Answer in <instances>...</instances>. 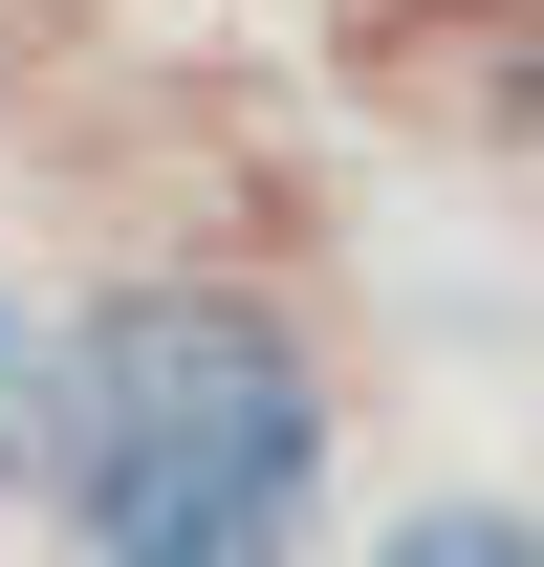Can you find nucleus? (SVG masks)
<instances>
[{
    "mask_svg": "<svg viewBox=\"0 0 544 567\" xmlns=\"http://www.w3.org/2000/svg\"><path fill=\"white\" fill-rule=\"evenodd\" d=\"M44 458L109 567H283L327 502V371L218 284H132L44 350Z\"/></svg>",
    "mask_w": 544,
    "mask_h": 567,
    "instance_id": "1",
    "label": "nucleus"
},
{
    "mask_svg": "<svg viewBox=\"0 0 544 567\" xmlns=\"http://www.w3.org/2000/svg\"><path fill=\"white\" fill-rule=\"evenodd\" d=\"M370 567H544V546H523V524H501V502H414V524H393V546H370Z\"/></svg>",
    "mask_w": 544,
    "mask_h": 567,
    "instance_id": "2",
    "label": "nucleus"
},
{
    "mask_svg": "<svg viewBox=\"0 0 544 567\" xmlns=\"http://www.w3.org/2000/svg\"><path fill=\"white\" fill-rule=\"evenodd\" d=\"M44 350H66V328H22V284H0V481L44 458Z\"/></svg>",
    "mask_w": 544,
    "mask_h": 567,
    "instance_id": "3",
    "label": "nucleus"
}]
</instances>
